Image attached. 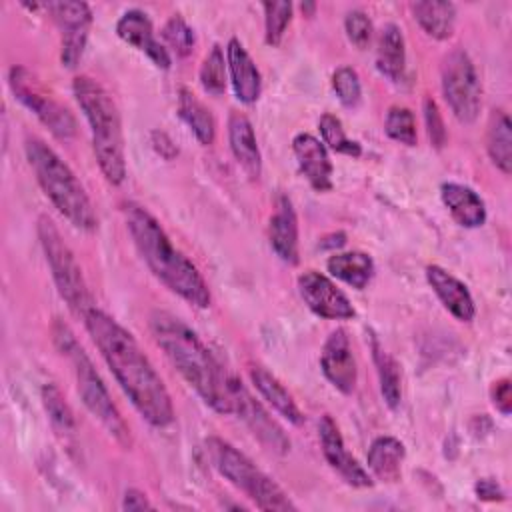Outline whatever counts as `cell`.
<instances>
[{"label": "cell", "instance_id": "1", "mask_svg": "<svg viewBox=\"0 0 512 512\" xmlns=\"http://www.w3.org/2000/svg\"><path fill=\"white\" fill-rule=\"evenodd\" d=\"M82 318L90 338L138 414L154 428L170 426L174 422L172 398L136 338L94 306Z\"/></svg>", "mask_w": 512, "mask_h": 512}, {"label": "cell", "instance_id": "2", "mask_svg": "<svg viewBox=\"0 0 512 512\" xmlns=\"http://www.w3.org/2000/svg\"><path fill=\"white\" fill-rule=\"evenodd\" d=\"M126 228L148 270L176 296L196 308H208L212 302L208 284L204 282L192 260L174 246L160 222L140 204L126 202L122 206Z\"/></svg>", "mask_w": 512, "mask_h": 512}, {"label": "cell", "instance_id": "3", "mask_svg": "<svg viewBox=\"0 0 512 512\" xmlns=\"http://www.w3.org/2000/svg\"><path fill=\"white\" fill-rule=\"evenodd\" d=\"M150 332L166 358L202 398L220 414H232L228 400V374L210 354L198 334L178 316L156 310L150 316Z\"/></svg>", "mask_w": 512, "mask_h": 512}, {"label": "cell", "instance_id": "4", "mask_svg": "<svg viewBox=\"0 0 512 512\" xmlns=\"http://www.w3.org/2000/svg\"><path fill=\"white\" fill-rule=\"evenodd\" d=\"M72 94L88 120L92 150L100 172L112 186L122 184L126 178V154L122 120L116 102L100 82L86 74L74 78Z\"/></svg>", "mask_w": 512, "mask_h": 512}, {"label": "cell", "instance_id": "5", "mask_svg": "<svg viewBox=\"0 0 512 512\" xmlns=\"http://www.w3.org/2000/svg\"><path fill=\"white\" fill-rule=\"evenodd\" d=\"M24 152L42 192L54 204V208L74 228L86 232L94 230L98 226V216L84 186L70 166L40 138H28Z\"/></svg>", "mask_w": 512, "mask_h": 512}, {"label": "cell", "instance_id": "6", "mask_svg": "<svg viewBox=\"0 0 512 512\" xmlns=\"http://www.w3.org/2000/svg\"><path fill=\"white\" fill-rule=\"evenodd\" d=\"M52 338L60 354H64L72 364L76 390L86 410L102 424V428L114 438L118 446H122L124 450H130L132 448L130 428L122 418L120 410L116 408V404L112 402L108 388L104 386L100 374L96 372L90 356L86 354L82 344L76 340L74 332L64 322L56 320L52 326Z\"/></svg>", "mask_w": 512, "mask_h": 512}, {"label": "cell", "instance_id": "7", "mask_svg": "<svg viewBox=\"0 0 512 512\" xmlns=\"http://www.w3.org/2000/svg\"><path fill=\"white\" fill-rule=\"evenodd\" d=\"M206 452L218 474L224 476L246 498H250L256 508L278 512L296 510V504L288 498V494L230 442L210 436L206 440Z\"/></svg>", "mask_w": 512, "mask_h": 512}, {"label": "cell", "instance_id": "8", "mask_svg": "<svg viewBox=\"0 0 512 512\" xmlns=\"http://www.w3.org/2000/svg\"><path fill=\"white\" fill-rule=\"evenodd\" d=\"M36 230H38V238L60 296L66 300L68 308L74 314L84 316L94 304L74 252L64 242L60 230L48 216L38 218Z\"/></svg>", "mask_w": 512, "mask_h": 512}, {"label": "cell", "instance_id": "9", "mask_svg": "<svg viewBox=\"0 0 512 512\" xmlns=\"http://www.w3.org/2000/svg\"><path fill=\"white\" fill-rule=\"evenodd\" d=\"M8 84L12 94L36 114V118L60 140H70L78 132L76 118L60 104L50 92H46L40 78L26 66H12L8 72Z\"/></svg>", "mask_w": 512, "mask_h": 512}, {"label": "cell", "instance_id": "10", "mask_svg": "<svg viewBox=\"0 0 512 512\" xmlns=\"http://www.w3.org/2000/svg\"><path fill=\"white\" fill-rule=\"evenodd\" d=\"M442 94L462 124H472L482 106V88L476 66L466 50L454 48L442 64Z\"/></svg>", "mask_w": 512, "mask_h": 512}, {"label": "cell", "instance_id": "11", "mask_svg": "<svg viewBox=\"0 0 512 512\" xmlns=\"http://www.w3.org/2000/svg\"><path fill=\"white\" fill-rule=\"evenodd\" d=\"M228 400L230 410L248 426V430L272 452L286 454L290 440L276 420L264 410V406L246 390V386L232 374H228Z\"/></svg>", "mask_w": 512, "mask_h": 512}, {"label": "cell", "instance_id": "12", "mask_svg": "<svg viewBox=\"0 0 512 512\" xmlns=\"http://www.w3.org/2000/svg\"><path fill=\"white\" fill-rule=\"evenodd\" d=\"M62 34V42H60V62L66 68H76V64L80 62L84 48H86V40H88V32H90V24H92V10L86 2H78V0H60V2H48L44 4Z\"/></svg>", "mask_w": 512, "mask_h": 512}, {"label": "cell", "instance_id": "13", "mask_svg": "<svg viewBox=\"0 0 512 512\" xmlns=\"http://www.w3.org/2000/svg\"><path fill=\"white\" fill-rule=\"evenodd\" d=\"M298 292L304 304L320 318L326 320H350L356 310L348 296L322 272L306 270L298 276Z\"/></svg>", "mask_w": 512, "mask_h": 512}, {"label": "cell", "instance_id": "14", "mask_svg": "<svg viewBox=\"0 0 512 512\" xmlns=\"http://www.w3.org/2000/svg\"><path fill=\"white\" fill-rule=\"evenodd\" d=\"M318 438H320V446H322V454L326 458V462L330 464L332 470H336L340 474V478L354 486V488H368L372 486V476L368 474V470H364L358 460L346 450L344 438L336 426V422L332 420V416L324 414L318 422Z\"/></svg>", "mask_w": 512, "mask_h": 512}, {"label": "cell", "instance_id": "15", "mask_svg": "<svg viewBox=\"0 0 512 512\" xmlns=\"http://www.w3.org/2000/svg\"><path fill=\"white\" fill-rule=\"evenodd\" d=\"M320 368L326 380L342 394H352L358 380L356 360L352 356L350 340L344 328H336L328 334L320 354Z\"/></svg>", "mask_w": 512, "mask_h": 512}, {"label": "cell", "instance_id": "16", "mask_svg": "<svg viewBox=\"0 0 512 512\" xmlns=\"http://www.w3.org/2000/svg\"><path fill=\"white\" fill-rule=\"evenodd\" d=\"M116 34L118 38H122L126 44L134 46L136 50L144 52L158 68L168 70L172 64L170 52L164 44H160L154 36V26L148 18L146 12L132 8L126 10L118 22H116Z\"/></svg>", "mask_w": 512, "mask_h": 512}, {"label": "cell", "instance_id": "17", "mask_svg": "<svg viewBox=\"0 0 512 512\" xmlns=\"http://www.w3.org/2000/svg\"><path fill=\"white\" fill-rule=\"evenodd\" d=\"M292 152L308 184L316 192H328L332 188V162L322 140L308 132H300L292 140Z\"/></svg>", "mask_w": 512, "mask_h": 512}, {"label": "cell", "instance_id": "18", "mask_svg": "<svg viewBox=\"0 0 512 512\" xmlns=\"http://www.w3.org/2000/svg\"><path fill=\"white\" fill-rule=\"evenodd\" d=\"M268 240L274 254L282 262L290 266L298 264V218L292 200L286 194L276 196L274 212L268 224Z\"/></svg>", "mask_w": 512, "mask_h": 512}, {"label": "cell", "instance_id": "19", "mask_svg": "<svg viewBox=\"0 0 512 512\" xmlns=\"http://www.w3.org/2000/svg\"><path fill=\"white\" fill-rule=\"evenodd\" d=\"M426 280L442 306L460 322H470L476 316L474 298L468 290V286L458 280L454 274L444 270L438 264L426 266Z\"/></svg>", "mask_w": 512, "mask_h": 512}, {"label": "cell", "instance_id": "20", "mask_svg": "<svg viewBox=\"0 0 512 512\" xmlns=\"http://www.w3.org/2000/svg\"><path fill=\"white\" fill-rule=\"evenodd\" d=\"M226 64L236 98L244 104H254L262 92V76L238 38H230L226 44Z\"/></svg>", "mask_w": 512, "mask_h": 512}, {"label": "cell", "instance_id": "21", "mask_svg": "<svg viewBox=\"0 0 512 512\" xmlns=\"http://www.w3.org/2000/svg\"><path fill=\"white\" fill-rule=\"evenodd\" d=\"M228 142L230 150L240 164V168L252 178L258 180L262 174V156L256 142L254 128L246 114L232 110L228 116Z\"/></svg>", "mask_w": 512, "mask_h": 512}, {"label": "cell", "instance_id": "22", "mask_svg": "<svg viewBox=\"0 0 512 512\" xmlns=\"http://www.w3.org/2000/svg\"><path fill=\"white\" fill-rule=\"evenodd\" d=\"M440 198L456 224L464 228H478L486 222L484 200L470 186L458 182H444L440 186Z\"/></svg>", "mask_w": 512, "mask_h": 512}, {"label": "cell", "instance_id": "23", "mask_svg": "<svg viewBox=\"0 0 512 512\" xmlns=\"http://www.w3.org/2000/svg\"><path fill=\"white\" fill-rule=\"evenodd\" d=\"M376 68L394 84L406 80V42L402 28L394 22L386 24L378 36Z\"/></svg>", "mask_w": 512, "mask_h": 512}, {"label": "cell", "instance_id": "24", "mask_svg": "<svg viewBox=\"0 0 512 512\" xmlns=\"http://www.w3.org/2000/svg\"><path fill=\"white\" fill-rule=\"evenodd\" d=\"M406 456L404 444L394 436H378L372 440L366 464L368 470L382 482H398L402 476V462Z\"/></svg>", "mask_w": 512, "mask_h": 512}, {"label": "cell", "instance_id": "25", "mask_svg": "<svg viewBox=\"0 0 512 512\" xmlns=\"http://www.w3.org/2000/svg\"><path fill=\"white\" fill-rule=\"evenodd\" d=\"M250 380H252L254 388L260 392V396L280 416H284L288 422H292L296 426H300L304 422V414L300 412L296 400L292 398V394L282 386V382L274 374H270L262 366H250Z\"/></svg>", "mask_w": 512, "mask_h": 512}, {"label": "cell", "instance_id": "26", "mask_svg": "<svg viewBox=\"0 0 512 512\" xmlns=\"http://www.w3.org/2000/svg\"><path fill=\"white\" fill-rule=\"evenodd\" d=\"M178 116L202 146L214 144L216 120L204 102L186 86L178 90Z\"/></svg>", "mask_w": 512, "mask_h": 512}, {"label": "cell", "instance_id": "27", "mask_svg": "<svg viewBox=\"0 0 512 512\" xmlns=\"http://www.w3.org/2000/svg\"><path fill=\"white\" fill-rule=\"evenodd\" d=\"M410 8L416 22L428 36L436 40H448L454 34L456 6L452 2L418 0V2H412Z\"/></svg>", "mask_w": 512, "mask_h": 512}, {"label": "cell", "instance_id": "28", "mask_svg": "<svg viewBox=\"0 0 512 512\" xmlns=\"http://www.w3.org/2000/svg\"><path fill=\"white\" fill-rule=\"evenodd\" d=\"M326 268L334 278L356 290H364L374 276V262L370 254L358 250L332 254L326 262Z\"/></svg>", "mask_w": 512, "mask_h": 512}, {"label": "cell", "instance_id": "29", "mask_svg": "<svg viewBox=\"0 0 512 512\" xmlns=\"http://www.w3.org/2000/svg\"><path fill=\"white\" fill-rule=\"evenodd\" d=\"M370 350H372V360L376 364V374L380 382V394L386 402L388 408L396 410L402 400V376H400V366L392 358L390 352L384 350L376 334H370Z\"/></svg>", "mask_w": 512, "mask_h": 512}, {"label": "cell", "instance_id": "30", "mask_svg": "<svg viewBox=\"0 0 512 512\" xmlns=\"http://www.w3.org/2000/svg\"><path fill=\"white\" fill-rule=\"evenodd\" d=\"M486 150L492 164L502 172H512V124L506 112L494 110L486 130Z\"/></svg>", "mask_w": 512, "mask_h": 512}, {"label": "cell", "instance_id": "31", "mask_svg": "<svg viewBox=\"0 0 512 512\" xmlns=\"http://www.w3.org/2000/svg\"><path fill=\"white\" fill-rule=\"evenodd\" d=\"M318 130H320V136H322V144L338 154H346V156H352V158H358L362 154V148L356 140H350L344 132V126L340 122L338 116L326 112L320 116L318 120Z\"/></svg>", "mask_w": 512, "mask_h": 512}, {"label": "cell", "instance_id": "32", "mask_svg": "<svg viewBox=\"0 0 512 512\" xmlns=\"http://www.w3.org/2000/svg\"><path fill=\"white\" fill-rule=\"evenodd\" d=\"M228 82V64L224 60V52L218 44L210 48V52L204 56L202 66H200V84L202 88L212 94L220 96L226 90Z\"/></svg>", "mask_w": 512, "mask_h": 512}, {"label": "cell", "instance_id": "33", "mask_svg": "<svg viewBox=\"0 0 512 512\" xmlns=\"http://www.w3.org/2000/svg\"><path fill=\"white\" fill-rule=\"evenodd\" d=\"M40 398H42L44 410H46V414L50 416L52 424H54L58 430L72 432L74 426H76L74 412H72V408L68 406L64 394L60 392V388L54 386V384H44L42 390H40Z\"/></svg>", "mask_w": 512, "mask_h": 512}, {"label": "cell", "instance_id": "34", "mask_svg": "<svg viewBox=\"0 0 512 512\" xmlns=\"http://www.w3.org/2000/svg\"><path fill=\"white\" fill-rule=\"evenodd\" d=\"M386 134L404 144V146H416L418 134H416V120L410 108L406 106H390L384 120Z\"/></svg>", "mask_w": 512, "mask_h": 512}, {"label": "cell", "instance_id": "35", "mask_svg": "<svg viewBox=\"0 0 512 512\" xmlns=\"http://www.w3.org/2000/svg\"><path fill=\"white\" fill-rule=\"evenodd\" d=\"M264 40L278 46L292 20V2H264Z\"/></svg>", "mask_w": 512, "mask_h": 512}, {"label": "cell", "instance_id": "36", "mask_svg": "<svg viewBox=\"0 0 512 512\" xmlns=\"http://www.w3.org/2000/svg\"><path fill=\"white\" fill-rule=\"evenodd\" d=\"M162 38L176 52V56H188L196 44L194 30L186 24V20L180 14H174L166 20L162 28Z\"/></svg>", "mask_w": 512, "mask_h": 512}, {"label": "cell", "instance_id": "37", "mask_svg": "<svg viewBox=\"0 0 512 512\" xmlns=\"http://www.w3.org/2000/svg\"><path fill=\"white\" fill-rule=\"evenodd\" d=\"M332 88H334L338 100L346 108L358 106V102L362 98V84H360V76L354 68H350V66L336 68L332 74Z\"/></svg>", "mask_w": 512, "mask_h": 512}, {"label": "cell", "instance_id": "38", "mask_svg": "<svg viewBox=\"0 0 512 512\" xmlns=\"http://www.w3.org/2000/svg\"><path fill=\"white\" fill-rule=\"evenodd\" d=\"M344 30L348 40L356 48H366L372 40V20L362 10H352L344 18Z\"/></svg>", "mask_w": 512, "mask_h": 512}, {"label": "cell", "instance_id": "39", "mask_svg": "<svg viewBox=\"0 0 512 512\" xmlns=\"http://www.w3.org/2000/svg\"><path fill=\"white\" fill-rule=\"evenodd\" d=\"M424 122L428 130V138L436 148H442L446 144V128L440 114L438 104L432 98H424Z\"/></svg>", "mask_w": 512, "mask_h": 512}, {"label": "cell", "instance_id": "40", "mask_svg": "<svg viewBox=\"0 0 512 512\" xmlns=\"http://www.w3.org/2000/svg\"><path fill=\"white\" fill-rule=\"evenodd\" d=\"M492 404L496 406V410L504 416L510 414L512 410V386H510V378H500L494 382L492 390Z\"/></svg>", "mask_w": 512, "mask_h": 512}, {"label": "cell", "instance_id": "41", "mask_svg": "<svg viewBox=\"0 0 512 512\" xmlns=\"http://www.w3.org/2000/svg\"><path fill=\"white\" fill-rule=\"evenodd\" d=\"M474 492H476L478 500H484V502H502L504 500V490L494 478H480L474 484Z\"/></svg>", "mask_w": 512, "mask_h": 512}, {"label": "cell", "instance_id": "42", "mask_svg": "<svg viewBox=\"0 0 512 512\" xmlns=\"http://www.w3.org/2000/svg\"><path fill=\"white\" fill-rule=\"evenodd\" d=\"M150 142H152L154 150H156L162 158H166V160H170V158H174V156L178 154V148L174 146V142L170 140V136L164 134V132H160V130H154V132L150 134Z\"/></svg>", "mask_w": 512, "mask_h": 512}, {"label": "cell", "instance_id": "43", "mask_svg": "<svg viewBox=\"0 0 512 512\" xmlns=\"http://www.w3.org/2000/svg\"><path fill=\"white\" fill-rule=\"evenodd\" d=\"M122 508L124 510H144V508H152V504L148 502L144 492L130 488V490H126V494L122 498Z\"/></svg>", "mask_w": 512, "mask_h": 512}, {"label": "cell", "instance_id": "44", "mask_svg": "<svg viewBox=\"0 0 512 512\" xmlns=\"http://www.w3.org/2000/svg\"><path fill=\"white\" fill-rule=\"evenodd\" d=\"M314 10V4H302V12H310Z\"/></svg>", "mask_w": 512, "mask_h": 512}]
</instances>
